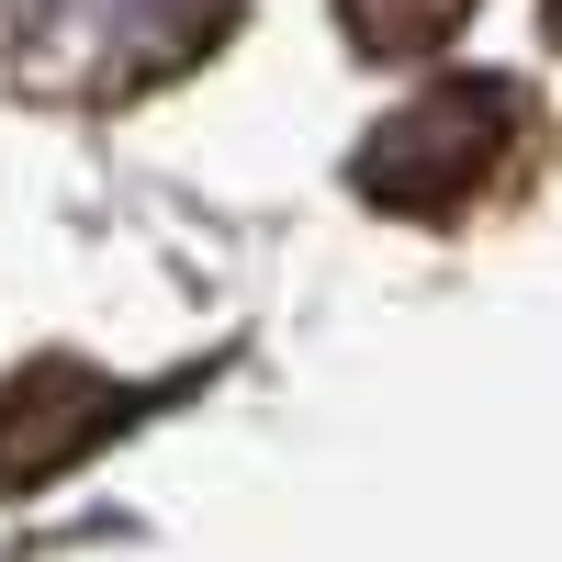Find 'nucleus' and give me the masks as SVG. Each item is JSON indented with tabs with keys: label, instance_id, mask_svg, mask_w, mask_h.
Here are the masks:
<instances>
[{
	"label": "nucleus",
	"instance_id": "1",
	"mask_svg": "<svg viewBox=\"0 0 562 562\" xmlns=\"http://www.w3.org/2000/svg\"><path fill=\"white\" fill-rule=\"evenodd\" d=\"M237 0H12L0 12V68L34 102H135L180 68H203Z\"/></svg>",
	"mask_w": 562,
	"mask_h": 562
},
{
	"label": "nucleus",
	"instance_id": "2",
	"mask_svg": "<svg viewBox=\"0 0 562 562\" xmlns=\"http://www.w3.org/2000/svg\"><path fill=\"white\" fill-rule=\"evenodd\" d=\"M518 147H529V90L518 79H428L416 102H394L360 135L349 180H360V203L439 225V214H473Z\"/></svg>",
	"mask_w": 562,
	"mask_h": 562
},
{
	"label": "nucleus",
	"instance_id": "3",
	"mask_svg": "<svg viewBox=\"0 0 562 562\" xmlns=\"http://www.w3.org/2000/svg\"><path fill=\"white\" fill-rule=\"evenodd\" d=\"M169 394H180V371H169V383H113V371H90L68 349L0 371V495H34V484L79 473L90 450H113L135 416L169 405Z\"/></svg>",
	"mask_w": 562,
	"mask_h": 562
},
{
	"label": "nucleus",
	"instance_id": "4",
	"mask_svg": "<svg viewBox=\"0 0 562 562\" xmlns=\"http://www.w3.org/2000/svg\"><path fill=\"white\" fill-rule=\"evenodd\" d=\"M461 23H473V0H338V34L360 45V57H383V68L439 57Z\"/></svg>",
	"mask_w": 562,
	"mask_h": 562
},
{
	"label": "nucleus",
	"instance_id": "5",
	"mask_svg": "<svg viewBox=\"0 0 562 562\" xmlns=\"http://www.w3.org/2000/svg\"><path fill=\"white\" fill-rule=\"evenodd\" d=\"M540 23H551V45H562V0H540Z\"/></svg>",
	"mask_w": 562,
	"mask_h": 562
}]
</instances>
